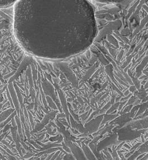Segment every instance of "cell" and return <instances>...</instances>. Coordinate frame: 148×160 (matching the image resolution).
<instances>
[{
  "label": "cell",
  "instance_id": "obj_7",
  "mask_svg": "<svg viewBox=\"0 0 148 160\" xmlns=\"http://www.w3.org/2000/svg\"><path fill=\"white\" fill-rule=\"evenodd\" d=\"M147 159H148V154H147L146 155H145L144 157H143V158H140V159H139V160H146Z\"/></svg>",
  "mask_w": 148,
  "mask_h": 160
},
{
  "label": "cell",
  "instance_id": "obj_2",
  "mask_svg": "<svg viewBox=\"0 0 148 160\" xmlns=\"http://www.w3.org/2000/svg\"><path fill=\"white\" fill-rule=\"evenodd\" d=\"M118 141V137L117 135H113L109 137L105 138L100 142L97 145V151L98 152L103 150L112 144H117Z\"/></svg>",
  "mask_w": 148,
  "mask_h": 160
},
{
  "label": "cell",
  "instance_id": "obj_6",
  "mask_svg": "<svg viewBox=\"0 0 148 160\" xmlns=\"http://www.w3.org/2000/svg\"><path fill=\"white\" fill-rule=\"evenodd\" d=\"M137 152H139L140 154L148 152V141L141 144V146L138 148Z\"/></svg>",
  "mask_w": 148,
  "mask_h": 160
},
{
  "label": "cell",
  "instance_id": "obj_5",
  "mask_svg": "<svg viewBox=\"0 0 148 160\" xmlns=\"http://www.w3.org/2000/svg\"><path fill=\"white\" fill-rule=\"evenodd\" d=\"M17 1H1L0 0V9H7L14 6Z\"/></svg>",
  "mask_w": 148,
  "mask_h": 160
},
{
  "label": "cell",
  "instance_id": "obj_8",
  "mask_svg": "<svg viewBox=\"0 0 148 160\" xmlns=\"http://www.w3.org/2000/svg\"><path fill=\"white\" fill-rule=\"evenodd\" d=\"M124 147L126 148H128V149H129V150H130V147L129 145H128V144H124Z\"/></svg>",
  "mask_w": 148,
  "mask_h": 160
},
{
  "label": "cell",
  "instance_id": "obj_3",
  "mask_svg": "<svg viewBox=\"0 0 148 160\" xmlns=\"http://www.w3.org/2000/svg\"><path fill=\"white\" fill-rule=\"evenodd\" d=\"M70 143V146L71 148L74 156L77 160H88L85 156V154L83 151L78 146H76L74 144H72L71 142Z\"/></svg>",
  "mask_w": 148,
  "mask_h": 160
},
{
  "label": "cell",
  "instance_id": "obj_4",
  "mask_svg": "<svg viewBox=\"0 0 148 160\" xmlns=\"http://www.w3.org/2000/svg\"><path fill=\"white\" fill-rule=\"evenodd\" d=\"M82 148L85 154V156L88 160H98L95 157L94 154L92 152L90 148L85 145L84 143H82Z\"/></svg>",
  "mask_w": 148,
  "mask_h": 160
},
{
  "label": "cell",
  "instance_id": "obj_1",
  "mask_svg": "<svg viewBox=\"0 0 148 160\" xmlns=\"http://www.w3.org/2000/svg\"><path fill=\"white\" fill-rule=\"evenodd\" d=\"M13 28L25 53L50 61L84 52L96 34L92 6L84 1H17Z\"/></svg>",
  "mask_w": 148,
  "mask_h": 160
},
{
  "label": "cell",
  "instance_id": "obj_9",
  "mask_svg": "<svg viewBox=\"0 0 148 160\" xmlns=\"http://www.w3.org/2000/svg\"></svg>",
  "mask_w": 148,
  "mask_h": 160
}]
</instances>
